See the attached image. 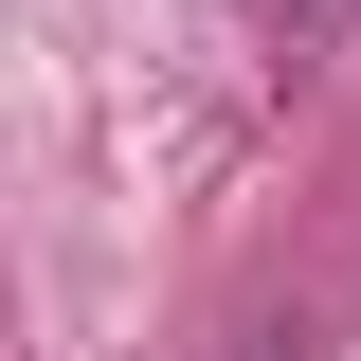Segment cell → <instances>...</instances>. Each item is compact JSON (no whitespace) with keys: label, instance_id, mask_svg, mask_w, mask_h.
I'll return each mask as SVG.
<instances>
[{"label":"cell","instance_id":"cell-1","mask_svg":"<svg viewBox=\"0 0 361 361\" xmlns=\"http://www.w3.org/2000/svg\"><path fill=\"white\" fill-rule=\"evenodd\" d=\"M217 361H307V325H253V343H217Z\"/></svg>","mask_w":361,"mask_h":361}]
</instances>
